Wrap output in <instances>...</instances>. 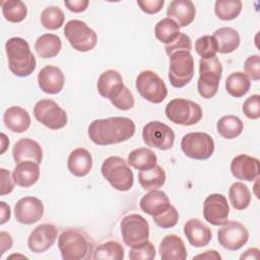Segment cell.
Listing matches in <instances>:
<instances>
[{
	"mask_svg": "<svg viewBox=\"0 0 260 260\" xmlns=\"http://www.w3.org/2000/svg\"><path fill=\"white\" fill-rule=\"evenodd\" d=\"M181 148L186 156L193 159L204 160L213 154L214 141L207 133L190 132L183 136Z\"/></svg>",
	"mask_w": 260,
	"mask_h": 260,
	"instance_id": "obj_12",
	"label": "cell"
},
{
	"mask_svg": "<svg viewBox=\"0 0 260 260\" xmlns=\"http://www.w3.org/2000/svg\"><path fill=\"white\" fill-rule=\"evenodd\" d=\"M158 252L162 260H185L187 258L185 244L183 240L175 234L168 235L161 240Z\"/></svg>",
	"mask_w": 260,
	"mask_h": 260,
	"instance_id": "obj_25",
	"label": "cell"
},
{
	"mask_svg": "<svg viewBox=\"0 0 260 260\" xmlns=\"http://www.w3.org/2000/svg\"><path fill=\"white\" fill-rule=\"evenodd\" d=\"M230 206L224 195L214 193L208 195L203 202L204 219L212 225H221L228 221Z\"/></svg>",
	"mask_w": 260,
	"mask_h": 260,
	"instance_id": "obj_15",
	"label": "cell"
},
{
	"mask_svg": "<svg viewBox=\"0 0 260 260\" xmlns=\"http://www.w3.org/2000/svg\"><path fill=\"white\" fill-rule=\"evenodd\" d=\"M242 111L245 116L251 120L260 118V95L252 94L246 99L242 106Z\"/></svg>",
	"mask_w": 260,
	"mask_h": 260,
	"instance_id": "obj_45",
	"label": "cell"
},
{
	"mask_svg": "<svg viewBox=\"0 0 260 260\" xmlns=\"http://www.w3.org/2000/svg\"><path fill=\"white\" fill-rule=\"evenodd\" d=\"M58 248L64 260L91 259L94 250L90 237L79 229L63 231L58 239Z\"/></svg>",
	"mask_w": 260,
	"mask_h": 260,
	"instance_id": "obj_2",
	"label": "cell"
},
{
	"mask_svg": "<svg viewBox=\"0 0 260 260\" xmlns=\"http://www.w3.org/2000/svg\"><path fill=\"white\" fill-rule=\"evenodd\" d=\"M120 226L123 242L130 248L142 245L149 239L148 221L140 214L132 213L124 216Z\"/></svg>",
	"mask_w": 260,
	"mask_h": 260,
	"instance_id": "obj_10",
	"label": "cell"
},
{
	"mask_svg": "<svg viewBox=\"0 0 260 260\" xmlns=\"http://www.w3.org/2000/svg\"><path fill=\"white\" fill-rule=\"evenodd\" d=\"M242 1L240 0H217L214 4V12L221 20H233L242 11Z\"/></svg>",
	"mask_w": 260,
	"mask_h": 260,
	"instance_id": "obj_38",
	"label": "cell"
},
{
	"mask_svg": "<svg viewBox=\"0 0 260 260\" xmlns=\"http://www.w3.org/2000/svg\"><path fill=\"white\" fill-rule=\"evenodd\" d=\"M5 51L9 70L15 76L26 77L35 71L37 60L24 39L18 37L10 38L5 43Z\"/></svg>",
	"mask_w": 260,
	"mask_h": 260,
	"instance_id": "obj_3",
	"label": "cell"
},
{
	"mask_svg": "<svg viewBox=\"0 0 260 260\" xmlns=\"http://www.w3.org/2000/svg\"><path fill=\"white\" fill-rule=\"evenodd\" d=\"M64 35L71 47L78 52H88L92 50L98 42L95 31L84 21L71 19L64 27Z\"/></svg>",
	"mask_w": 260,
	"mask_h": 260,
	"instance_id": "obj_8",
	"label": "cell"
},
{
	"mask_svg": "<svg viewBox=\"0 0 260 260\" xmlns=\"http://www.w3.org/2000/svg\"><path fill=\"white\" fill-rule=\"evenodd\" d=\"M244 129L242 120L234 115L221 117L216 123L217 133L225 139H234L241 135Z\"/></svg>",
	"mask_w": 260,
	"mask_h": 260,
	"instance_id": "obj_34",
	"label": "cell"
},
{
	"mask_svg": "<svg viewBox=\"0 0 260 260\" xmlns=\"http://www.w3.org/2000/svg\"><path fill=\"white\" fill-rule=\"evenodd\" d=\"M259 249L257 248H250L248 250H246L241 256L240 259L244 260V259H258L259 258Z\"/></svg>",
	"mask_w": 260,
	"mask_h": 260,
	"instance_id": "obj_54",
	"label": "cell"
},
{
	"mask_svg": "<svg viewBox=\"0 0 260 260\" xmlns=\"http://www.w3.org/2000/svg\"><path fill=\"white\" fill-rule=\"evenodd\" d=\"M221 75L222 66L217 57L200 59L197 81V90L200 96L206 100L213 98L218 90Z\"/></svg>",
	"mask_w": 260,
	"mask_h": 260,
	"instance_id": "obj_5",
	"label": "cell"
},
{
	"mask_svg": "<svg viewBox=\"0 0 260 260\" xmlns=\"http://www.w3.org/2000/svg\"><path fill=\"white\" fill-rule=\"evenodd\" d=\"M0 175H1V196H4L12 192L15 182L10 172L3 168L0 169Z\"/></svg>",
	"mask_w": 260,
	"mask_h": 260,
	"instance_id": "obj_49",
	"label": "cell"
},
{
	"mask_svg": "<svg viewBox=\"0 0 260 260\" xmlns=\"http://www.w3.org/2000/svg\"><path fill=\"white\" fill-rule=\"evenodd\" d=\"M34 116L38 122L51 130H58L66 126L67 113L53 100L43 99L36 103Z\"/></svg>",
	"mask_w": 260,
	"mask_h": 260,
	"instance_id": "obj_11",
	"label": "cell"
},
{
	"mask_svg": "<svg viewBox=\"0 0 260 260\" xmlns=\"http://www.w3.org/2000/svg\"><path fill=\"white\" fill-rule=\"evenodd\" d=\"M65 16L58 6H48L41 13V23L49 30H56L64 24Z\"/></svg>",
	"mask_w": 260,
	"mask_h": 260,
	"instance_id": "obj_40",
	"label": "cell"
},
{
	"mask_svg": "<svg viewBox=\"0 0 260 260\" xmlns=\"http://www.w3.org/2000/svg\"><path fill=\"white\" fill-rule=\"evenodd\" d=\"M229 199L235 209L244 210L251 202V192L244 183L235 182L229 189Z\"/></svg>",
	"mask_w": 260,
	"mask_h": 260,
	"instance_id": "obj_35",
	"label": "cell"
},
{
	"mask_svg": "<svg viewBox=\"0 0 260 260\" xmlns=\"http://www.w3.org/2000/svg\"><path fill=\"white\" fill-rule=\"evenodd\" d=\"M1 136H2V149H1V153H4V151L6 150L8 144H9V140H7L6 135L4 133H2Z\"/></svg>",
	"mask_w": 260,
	"mask_h": 260,
	"instance_id": "obj_55",
	"label": "cell"
},
{
	"mask_svg": "<svg viewBox=\"0 0 260 260\" xmlns=\"http://www.w3.org/2000/svg\"><path fill=\"white\" fill-rule=\"evenodd\" d=\"M87 133L94 144L112 145L130 139L135 133V124L126 117L98 119L89 124Z\"/></svg>",
	"mask_w": 260,
	"mask_h": 260,
	"instance_id": "obj_1",
	"label": "cell"
},
{
	"mask_svg": "<svg viewBox=\"0 0 260 260\" xmlns=\"http://www.w3.org/2000/svg\"><path fill=\"white\" fill-rule=\"evenodd\" d=\"M213 38L217 43V52L221 54H229L237 50L241 43L239 32L229 26L217 28L213 32Z\"/></svg>",
	"mask_w": 260,
	"mask_h": 260,
	"instance_id": "obj_29",
	"label": "cell"
},
{
	"mask_svg": "<svg viewBox=\"0 0 260 260\" xmlns=\"http://www.w3.org/2000/svg\"><path fill=\"white\" fill-rule=\"evenodd\" d=\"M251 87L250 78L241 71L231 73L225 79V90L234 98L244 96Z\"/></svg>",
	"mask_w": 260,
	"mask_h": 260,
	"instance_id": "obj_32",
	"label": "cell"
},
{
	"mask_svg": "<svg viewBox=\"0 0 260 260\" xmlns=\"http://www.w3.org/2000/svg\"><path fill=\"white\" fill-rule=\"evenodd\" d=\"M166 173L164 169L155 165L154 167L138 172V182L144 190H155L164 186L166 182Z\"/></svg>",
	"mask_w": 260,
	"mask_h": 260,
	"instance_id": "obj_31",
	"label": "cell"
},
{
	"mask_svg": "<svg viewBox=\"0 0 260 260\" xmlns=\"http://www.w3.org/2000/svg\"><path fill=\"white\" fill-rule=\"evenodd\" d=\"M0 208H1V224H4L6 221L10 219L11 216V211L9 205H7L4 201L0 202Z\"/></svg>",
	"mask_w": 260,
	"mask_h": 260,
	"instance_id": "obj_52",
	"label": "cell"
},
{
	"mask_svg": "<svg viewBox=\"0 0 260 260\" xmlns=\"http://www.w3.org/2000/svg\"><path fill=\"white\" fill-rule=\"evenodd\" d=\"M124 258V248L116 241H107L95 247L92 259L122 260Z\"/></svg>",
	"mask_w": 260,
	"mask_h": 260,
	"instance_id": "obj_39",
	"label": "cell"
},
{
	"mask_svg": "<svg viewBox=\"0 0 260 260\" xmlns=\"http://www.w3.org/2000/svg\"><path fill=\"white\" fill-rule=\"evenodd\" d=\"M193 259H221V256L219 255V253L215 250H208L205 251L202 254H198L196 256L193 257Z\"/></svg>",
	"mask_w": 260,
	"mask_h": 260,
	"instance_id": "obj_53",
	"label": "cell"
},
{
	"mask_svg": "<svg viewBox=\"0 0 260 260\" xmlns=\"http://www.w3.org/2000/svg\"><path fill=\"white\" fill-rule=\"evenodd\" d=\"M165 4L164 0H137V5L147 14H154L161 10Z\"/></svg>",
	"mask_w": 260,
	"mask_h": 260,
	"instance_id": "obj_48",
	"label": "cell"
},
{
	"mask_svg": "<svg viewBox=\"0 0 260 260\" xmlns=\"http://www.w3.org/2000/svg\"><path fill=\"white\" fill-rule=\"evenodd\" d=\"M154 223L161 229L174 228L179 221V212L175 206L171 205L167 210L152 217Z\"/></svg>",
	"mask_w": 260,
	"mask_h": 260,
	"instance_id": "obj_42",
	"label": "cell"
},
{
	"mask_svg": "<svg viewBox=\"0 0 260 260\" xmlns=\"http://www.w3.org/2000/svg\"><path fill=\"white\" fill-rule=\"evenodd\" d=\"M110 102L115 108L121 111H128L132 109L135 104L134 96L127 86H124L122 90L116 96H114Z\"/></svg>",
	"mask_w": 260,
	"mask_h": 260,
	"instance_id": "obj_44",
	"label": "cell"
},
{
	"mask_svg": "<svg viewBox=\"0 0 260 260\" xmlns=\"http://www.w3.org/2000/svg\"><path fill=\"white\" fill-rule=\"evenodd\" d=\"M155 255H156V251H155L154 245L149 241L137 247L131 248L129 252V258L131 260H140V259L152 260L154 259Z\"/></svg>",
	"mask_w": 260,
	"mask_h": 260,
	"instance_id": "obj_43",
	"label": "cell"
},
{
	"mask_svg": "<svg viewBox=\"0 0 260 260\" xmlns=\"http://www.w3.org/2000/svg\"><path fill=\"white\" fill-rule=\"evenodd\" d=\"M3 122L11 132L22 133L30 126V116L25 109L13 106L4 112Z\"/></svg>",
	"mask_w": 260,
	"mask_h": 260,
	"instance_id": "obj_27",
	"label": "cell"
},
{
	"mask_svg": "<svg viewBox=\"0 0 260 260\" xmlns=\"http://www.w3.org/2000/svg\"><path fill=\"white\" fill-rule=\"evenodd\" d=\"M249 232L240 221H226L217 231V241L229 251H237L247 244Z\"/></svg>",
	"mask_w": 260,
	"mask_h": 260,
	"instance_id": "obj_14",
	"label": "cell"
},
{
	"mask_svg": "<svg viewBox=\"0 0 260 260\" xmlns=\"http://www.w3.org/2000/svg\"><path fill=\"white\" fill-rule=\"evenodd\" d=\"M166 49V53L168 54V56L172 55L173 53L177 52V51H191L192 50V42L189 36H187L186 34L180 32L179 37L172 42L171 44L166 45L165 47Z\"/></svg>",
	"mask_w": 260,
	"mask_h": 260,
	"instance_id": "obj_46",
	"label": "cell"
},
{
	"mask_svg": "<svg viewBox=\"0 0 260 260\" xmlns=\"http://www.w3.org/2000/svg\"><path fill=\"white\" fill-rule=\"evenodd\" d=\"M89 2L87 0H65L64 1V5L67 7L68 10L74 12V13H80L83 12L87 6H88Z\"/></svg>",
	"mask_w": 260,
	"mask_h": 260,
	"instance_id": "obj_50",
	"label": "cell"
},
{
	"mask_svg": "<svg viewBox=\"0 0 260 260\" xmlns=\"http://www.w3.org/2000/svg\"><path fill=\"white\" fill-rule=\"evenodd\" d=\"M139 205L144 213L153 217L167 210L172 204L170 203V199L165 192L155 189L146 193L140 199Z\"/></svg>",
	"mask_w": 260,
	"mask_h": 260,
	"instance_id": "obj_24",
	"label": "cell"
},
{
	"mask_svg": "<svg viewBox=\"0 0 260 260\" xmlns=\"http://www.w3.org/2000/svg\"><path fill=\"white\" fill-rule=\"evenodd\" d=\"M184 235L189 244L196 248H201L209 244L212 233L208 225L198 218H190L184 224Z\"/></svg>",
	"mask_w": 260,
	"mask_h": 260,
	"instance_id": "obj_20",
	"label": "cell"
},
{
	"mask_svg": "<svg viewBox=\"0 0 260 260\" xmlns=\"http://www.w3.org/2000/svg\"><path fill=\"white\" fill-rule=\"evenodd\" d=\"M231 173L239 180L252 182L260 175V161L248 154H239L231 161Z\"/></svg>",
	"mask_w": 260,
	"mask_h": 260,
	"instance_id": "obj_18",
	"label": "cell"
},
{
	"mask_svg": "<svg viewBox=\"0 0 260 260\" xmlns=\"http://www.w3.org/2000/svg\"><path fill=\"white\" fill-rule=\"evenodd\" d=\"M1 8L4 18L12 23L21 22L27 14L26 5L20 0L1 1Z\"/></svg>",
	"mask_w": 260,
	"mask_h": 260,
	"instance_id": "obj_37",
	"label": "cell"
},
{
	"mask_svg": "<svg viewBox=\"0 0 260 260\" xmlns=\"http://www.w3.org/2000/svg\"><path fill=\"white\" fill-rule=\"evenodd\" d=\"M135 86L138 93L152 104H160L168 95L165 81L151 70L141 71L136 78Z\"/></svg>",
	"mask_w": 260,
	"mask_h": 260,
	"instance_id": "obj_9",
	"label": "cell"
},
{
	"mask_svg": "<svg viewBox=\"0 0 260 260\" xmlns=\"http://www.w3.org/2000/svg\"><path fill=\"white\" fill-rule=\"evenodd\" d=\"M180 35V26L171 18L160 19L154 26L155 38L166 45L174 42Z\"/></svg>",
	"mask_w": 260,
	"mask_h": 260,
	"instance_id": "obj_36",
	"label": "cell"
},
{
	"mask_svg": "<svg viewBox=\"0 0 260 260\" xmlns=\"http://www.w3.org/2000/svg\"><path fill=\"white\" fill-rule=\"evenodd\" d=\"M0 244H1V254L3 255L7 250H9L12 247L13 241L11 236L6 232L0 233Z\"/></svg>",
	"mask_w": 260,
	"mask_h": 260,
	"instance_id": "obj_51",
	"label": "cell"
},
{
	"mask_svg": "<svg viewBox=\"0 0 260 260\" xmlns=\"http://www.w3.org/2000/svg\"><path fill=\"white\" fill-rule=\"evenodd\" d=\"M195 51L201 59H210L216 57L217 43L213 36L205 35L198 38L195 42Z\"/></svg>",
	"mask_w": 260,
	"mask_h": 260,
	"instance_id": "obj_41",
	"label": "cell"
},
{
	"mask_svg": "<svg viewBox=\"0 0 260 260\" xmlns=\"http://www.w3.org/2000/svg\"><path fill=\"white\" fill-rule=\"evenodd\" d=\"M157 157L155 153L146 147H139L133 149L129 155L127 162L130 167L136 170H146L154 167L156 165Z\"/></svg>",
	"mask_w": 260,
	"mask_h": 260,
	"instance_id": "obj_33",
	"label": "cell"
},
{
	"mask_svg": "<svg viewBox=\"0 0 260 260\" xmlns=\"http://www.w3.org/2000/svg\"><path fill=\"white\" fill-rule=\"evenodd\" d=\"M142 138L147 146L159 150L171 149L175 141L173 129L160 121H151L144 125L142 129Z\"/></svg>",
	"mask_w": 260,
	"mask_h": 260,
	"instance_id": "obj_13",
	"label": "cell"
},
{
	"mask_svg": "<svg viewBox=\"0 0 260 260\" xmlns=\"http://www.w3.org/2000/svg\"><path fill=\"white\" fill-rule=\"evenodd\" d=\"M67 167L69 172L75 177L80 178L86 176L92 168V157L90 152L83 147L73 149L68 156Z\"/></svg>",
	"mask_w": 260,
	"mask_h": 260,
	"instance_id": "obj_26",
	"label": "cell"
},
{
	"mask_svg": "<svg viewBox=\"0 0 260 260\" xmlns=\"http://www.w3.org/2000/svg\"><path fill=\"white\" fill-rule=\"evenodd\" d=\"M65 77L60 68L52 65L45 66L38 74L39 87L49 94L59 93L64 86Z\"/></svg>",
	"mask_w": 260,
	"mask_h": 260,
	"instance_id": "obj_19",
	"label": "cell"
},
{
	"mask_svg": "<svg viewBox=\"0 0 260 260\" xmlns=\"http://www.w3.org/2000/svg\"><path fill=\"white\" fill-rule=\"evenodd\" d=\"M44 214L43 202L34 196L20 198L14 205L15 219L23 224H32L39 221Z\"/></svg>",
	"mask_w": 260,
	"mask_h": 260,
	"instance_id": "obj_16",
	"label": "cell"
},
{
	"mask_svg": "<svg viewBox=\"0 0 260 260\" xmlns=\"http://www.w3.org/2000/svg\"><path fill=\"white\" fill-rule=\"evenodd\" d=\"M195 5L190 0H173L167 8V16L173 19L180 27L191 24L195 18Z\"/></svg>",
	"mask_w": 260,
	"mask_h": 260,
	"instance_id": "obj_21",
	"label": "cell"
},
{
	"mask_svg": "<svg viewBox=\"0 0 260 260\" xmlns=\"http://www.w3.org/2000/svg\"><path fill=\"white\" fill-rule=\"evenodd\" d=\"M12 177L17 186L28 188L36 184L40 178L39 164L30 160L20 161L15 166Z\"/></svg>",
	"mask_w": 260,
	"mask_h": 260,
	"instance_id": "obj_28",
	"label": "cell"
},
{
	"mask_svg": "<svg viewBox=\"0 0 260 260\" xmlns=\"http://www.w3.org/2000/svg\"><path fill=\"white\" fill-rule=\"evenodd\" d=\"M12 155L17 164L30 160L40 165L43 160V149L37 141L30 138H21L13 145Z\"/></svg>",
	"mask_w": 260,
	"mask_h": 260,
	"instance_id": "obj_22",
	"label": "cell"
},
{
	"mask_svg": "<svg viewBox=\"0 0 260 260\" xmlns=\"http://www.w3.org/2000/svg\"><path fill=\"white\" fill-rule=\"evenodd\" d=\"M58 229L51 223L38 225L28 236L27 247L34 253H43L49 250L56 242Z\"/></svg>",
	"mask_w": 260,
	"mask_h": 260,
	"instance_id": "obj_17",
	"label": "cell"
},
{
	"mask_svg": "<svg viewBox=\"0 0 260 260\" xmlns=\"http://www.w3.org/2000/svg\"><path fill=\"white\" fill-rule=\"evenodd\" d=\"M62 49L61 39L54 34H44L40 36L35 44L37 54L44 59L56 57Z\"/></svg>",
	"mask_w": 260,
	"mask_h": 260,
	"instance_id": "obj_30",
	"label": "cell"
},
{
	"mask_svg": "<svg viewBox=\"0 0 260 260\" xmlns=\"http://www.w3.org/2000/svg\"><path fill=\"white\" fill-rule=\"evenodd\" d=\"M167 118L178 125L192 126L202 119L201 107L190 100L174 99L170 101L165 109Z\"/></svg>",
	"mask_w": 260,
	"mask_h": 260,
	"instance_id": "obj_6",
	"label": "cell"
},
{
	"mask_svg": "<svg viewBox=\"0 0 260 260\" xmlns=\"http://www.w3.org/2000/svg\"><path fill=\"white\" fill-rule=\"evenodd\" d=\"M170 57L169 80L176 88L187 85L194 76V59L189 51H177Z\"/></svg>",
	"mask_w": 260,
	"mask_h": 260,
	"instance_id": "obj_7",
	"label": "cell"
},
{
	"mask_svg": "<svg viewBox=\"0 0 260 260\" xmlns=\"http://www.w3.org/2000/svg\"><path fill=\"white\" fill-rule=\"evenodd\" d=\"M245 74L252 80L260 79V57L259 55L249 56L244 63Z\"/></svg>",
	"mask_w": 260,
	"mask_h": 260,
	"instance_id": "obj_47",
	"label": "cell"
},
{
	"mask_svg": "<svg viewBox=\"0 0 260 260\" xmlns=\"http://www.w3.org/2000/svg\"><path fill=\"white\" fill-rule=\"evenodd\" d=\"M122 75L114 69L104 71L96 82V88L99 93L108 100H112L116 96L124 87Z\"/></svg>",
	"mask_w": 260,
	"mask_h": 260,
	"instance_id": "obj_23",
	"label": "cell"
},
{
	"mask_svg": "<svg viewBox=\"0 0 260 260\" xmlns=\"http://www.w3.org/2000/svg\"><path fill=\"white\" fill-rule=\"evenodd\" d=\"M103 177L118 191H128L133 187L134 175L128 162L120 156H109L101 168Z\"/></svg>",
	"mask_w": 260,
	"mask_h": 260,
	"instance_id": "obj_4",
	"label": "cell"
}]
</instances>
